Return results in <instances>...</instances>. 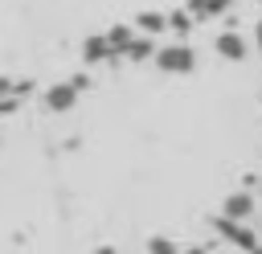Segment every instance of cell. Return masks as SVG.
<instances>
[{
    "label": "cell",
    "mask_w": 262,
    "mask_h": 254,
    "mask_svg": "<svg viewBox=\"0 0 262 254\" xmlns=\"http://www.w3.org/2000/svg\"><path fill=\"white\" fill-rule=\"evenodd\" d=\"M131 37H135V33H131V25H115V29H106V45H111V53H115V57H123V49L131 45Z\"/></svg>",
    "instance_id": "30bf717a"
},
{
    "label": "cell",
    "mask_w": 262,
    "mask_h": 254,
    "mask_svg": "<svg viewBox=\"0 0 262 254\" xmlns=\"http://www.w3.org/2000/svg\"><path fill=\"white\" fill-rule=\"evenodd\" d=\"M151 61H156V70H160V74H192V70H196V49H192L188 41L156 45Z\"/></svg>",
    "instance_id": "6da1fadb"
},
{
    "label": "cell",
    "mask_w": 262,
    "mask_h": 254,
    "mask_svg": "<svg viewBox=\"0 0 262 254\" xmlns=\"http://www.w3.org/2000/svg\"><path fill=\"white\" fill-rule=\"evenodd\" d=\"M82 61H86V66H102V61H111V66H115V61H119V57L111 53V45H106V33H98V37H86V41H82Z\"/></svg>",
    "instance_id": "8992f818"
},
{
    "label": "cell",
    "mask_w": 262,
    "mask_h": 254,
    "mask_svg": "<svg viewBox=\"0 0 262 254\" xmlns=\"http://www.w3.org/2000/svg\"><path fill=\"white\" fill-rule=\"evenodd\" d=\"M192 20H213V16H225L233 8V0H188L184 4Z\"/></svg>",
    "instance_id": "52a82bcc"
},
{
    "label": "cell",
    "mask_w": 262,
    "mask_h": 254,
    "mask_svg": "<svg viewBox=\"0 0 262 254\" xmlns=\"http://www.w3.org/2000/svg\"><path fill=\"white\" fill-rule=\"evenodd\" d=\"M151 53H156V37H147V33L131 37V45L123 49V57H127V61H151Z\"/></svg>",
    "instance_id": "ba28073f"
},
{
    "label": "cell",
    "mask_w": 262,
    "mask_h": 254,
    "mask_svg": "<svg viewBox=\"0 0 262 254\" xmlns=\"http://www.w3.org/2000/svg\"><path fill=\"white\" fill-rule=\"evenodd\" d=\"M98 254H115V246H102V250H98Z\"/></svg>",
    "instance_id": "2e32d148"
},
{
    "label": "cell",
    "mask_w": 262,
    "mask_h": 254,
    "mask_svg": "<svg viewBox=\"0 0 262 254\" xmlns=\"http://www.w3.org/2000/svg\"><path fill=\"white\" fill-rule=\"evenodd\" d=\"M192 25H196V20L188 16V8H176V12H168V29H172V33L180 37V41H184V37L192 33Z\"/></svg>",
    "instance_id": "8fae6325"
},
{
    "label": "cell",
    "mask_w": 262,
    "mask_h": 254,
    "mask_svg": "<svg viewBox=\"0 0 262 254\" xmlns=\"http://www.w3.org/2000/svg\"><path fill=\"white\" fill-rule=\"evenodd\" d=\"M213 49H217V57H225V61H246L250 41H246L237 29H225V33H217V37H213Z\"/></svg>",
    "instance_id": "277c9868"
},
{
    "label": "cell",
    "mask_w": 262,
    "mask_h": 254,
    "mask_svg": "<svg viewBox=\"0 0 262 254\" xmlns=\"http://www.w3.org/2000/svg\"><path fill=\"white\" fill-rule=\"evenodd\" d=\"M78 98H82V90H78L74 82H53L49 90H41V107H45L49 115H70V111L78 107Z\"/></svg>",
    "instance_id": "7a4b0ae2"
},
{
    "label": "cell",
    "mask_w": 262,
    "mask_h": 254,
    "mask_svg": "<svg viewBox=\"0 0 262 254\" xmlns=\"http://www.w3.org/2000/svg\"><path fill=\"white\" fill-rule=\"evenodd\" d=\"M180 254H209V246H188V250H180Z\"/></svg>",
    "instance_id": "5bb4252c"
},
{
    "label": "cell",
    "mask_w": 262,
    "mask_h": 254,
    "mask_svg": "<svg viewBox=\"0 0 262 254\" xmlns=\"http://www.w3.org/2000/svg\"><path fill=\"white\" fill-rule=\"evenodd\" d=\"M213 234L221 238V242H229V246H237V250H250L258 238H254V229L246 225V221H233V217H213Z\"/></svg>",
    "instance_id": "3957f363"
},
{
    "label": "cell",
    "mask_w": 262,
    "mask_h": 254,
    "mask_svg": "<svg viewBox=\"0 0 262 254\" xmlns=\"http://www.w3.org/2000/svg\"><path fill=\"white\" fill-rule=\"evenodd\" d=\"M147 254H180V246H176L172 238L156 234V238H147Z\"/></svg>",
    "instance_id": "7c38bea8"
},
{
    "label": "cell",
    "mask_w": 262,
    "mask_h": 254,
    "mask_svg": "<svg viewBox=\"0 0 262 254\" xmlns=\"http://www.w3.org/2000/svg\"><path fill=\"white\" fill-rule=\"evenodd\" d=\"M135 29L147 33V37H156V33L168 29V12H139V16H135Z\"/></svg>",
    "instance_id": "9c48e42d"
},
{
    "label": "cell",
    "mask_w": 262,
    "mask_h": 254,
    "mask_svg": "<svg viewBox=\"0 0 262 254\" xmlns=\"http://www.w3.org/2000/svg\"><path fill=\"white\" fill-rule=\"evenodd\" d=\"M20 111V98H12V94H0V115H16Z\"/></svg>",
    "instance_id": "4fadbf2b"
},
{
    "label": "cell",
    "mask_w": 262,
    "mask_h": 254,
    "mask_svg": "<svg viewBox=\"0 0 262 254\" xmlns=\"http://www.w3.org/2000/svg\"><path fill=\"white\" fill-rule=\"evenodd\" d=\"M254 41H258V49H262V20H258V29H254Z\"/></svg>",
    "instance_id": "9a60e30c"
},
{
    "label": "cell",
    "mask_w": 262,
    "mask_h": 254,
    "mask_svg": "<svg viewBox=\"0 0 262 254\" xmlns=\"http://www.w3.org/2000/svg\"><path fill=\"white\" fill-rule=\"evenodd\" d=\"M254 213H258V201H254V193H250V188H242V193H229V197L221 201V217L250 221Z\"/></svg>",
    "instance_id": "5b68a950"
}]
</instances>
